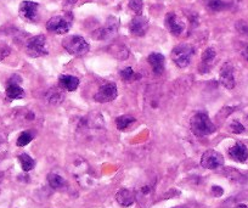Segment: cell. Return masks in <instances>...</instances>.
<instances>
[{"label": "cell", "mask_w": 248, "mask_h": 208, "mask_svg": "<svg viewBox=\"0 0 248 208\" xmlns=\"http://www.w3.org/2000/svg\"><path fill=\"white\" fill-rule=\"evenodd\" d=\"M62 47L65 48L68 54L73 56H84L90 50V45L80 35H70L62 40Z\"/></svg>", "instance_id": "cell-2"}, {"label": "cell", "mask_w": 248, "mask_h": 208, "mask_svg": "<svg viewBox=\"0 0 248 208\" xmlns=\"http://www.w3.org/2000/svg\"><path fill=\"white\" fill-rule=\"evenodd\" d=\"M134 122H135V118L133 116H129V114L119 116V117H117V119H116L117 128H118L119 130H124V129H127L128 127L132 126Z\"/></svg>", "instance_id": "cell-23"}, {"label": "cell", "mask_w": 248, "mask_h": 208, "mask_svg": "<svg viewBox=\"0 0 248 208\" xmlns=\"http://www.w3.org/2000/svg\"><path fill=\"white\" fill-rule=\"evenodd\" d=\"M47 183H49L50 188L55 189V190H62L67 186V181L65 180V178L54 172L49 173L47 176Z\"/></svg>", "instance_id": "cell-19"}, {"label": "cell", "mask_w": 248, "mask_h": 208, "mask_svg": "<svg viewBox=\"0 0 248 208\" xmlns=\"http://www.w3.org/2000/svg\"><path fill=\"white\" fill-rule=\"evenodd\" d=\"M47 100H49L51 104L54 105H59L61 104L62 100H63V94L60 92H55V90H51V92L47 93Z\"/></svg>", "instance_id": "cell-27"}, {"label": "cell", "mask_w": 248, "mask_h": 208, "mask_svg": "<svg viewBox=\"0 0 248 208\" xmlns=\"http://www.w3.org/2000/svg\"><path fill=\"white\" fill-rule=\"evenodd\" d=\"M223 192L224 190L220 188V186H213V188H212V193H213L214 196H217V197L223 195Z\"/></svg>", "instance_id": "cell-33"}, {"label": "cell", "mask_w": 248, "mask_h": 208, "mask_svg": "<svg viewBox=\"0 0 248 208\" xmlns=\"http://www.w3.org/2000/svg\"><path fill=\"white\" fill-rule=\"evenodd\" d=\"M59 84L62 89L67 90V92H75L79 85V80L75 76L62 75L59 78Z\"/></svg>", "instance_id": "cell-17"}, {"label": "cell", "mask_w": 248, "mask_h": 208, "mask_svg": "<svg viewBox=\"0 0 248 208\" xmlns=\"http://www.w3.org/2000/svg\"><path fill=\"white\" fill-rule=\"evenodd\" d=\"M174 208H186L185 206H178V207H174Z\"/></svg>", "instance_id": "cell-36"}, {"label": "cell", "mask_w": 248, "mask_h": 208, "mask_svg": "<svg viewBox=\"0 0 248 208\" xmlns=\"http://www.w3.org/2000/svg\"><path fill=\"white\" fill-rule=\"evenodd\" d=\"M121 75V78L125 82H132V80H135V77H140V76H137V73L134 72V69L132 67H125L119 72Z\"/></svg>", "instance_id": "cell-24"}, {"label": "cell", "mask_w": 248, "mask_h": 208, "mask_svg": "<svg viewBox=\"0 0 248 208\" xmlns=\"http://www.w3.org/2000/svg\"><path fill=\"white\" fill-rule=\"evenodd\" d=\"M229 156L233 161L243 163V162H246L248 160V150L246 147V145H243L242 143H236L233 146H231L229 149Z\"/></svg>", "instance_id": "cell-14"}, {"label": "cell", "mask_w": 248, "mask_h": 208, "mask_svg": "<svg viewBox=\"0 0 248 208\" xmlns=\"http://www.w3.org/2000/svg\"><path fill=\"white\" fill-rule=\"evenodd\" d=\"M233 110H235V109H231V107H223V110H221V111L219 112V116H220V114H221V116H223V119L226 118V117H228L229 114H230L231 112L233 111Z\"/></svg>", "instance_id": "cell-32"}, {"label": "cell", "mask_w": 248, "mask_h": 208, "mask_svg": "<svg viewBox=\"0 0 248 208\" xmlns=\"http://www.w3.org/2000/svg\"><path fill=\"white\" fill-rule=\"evenodd\" d=\"M88 172H89V166H88V163L84 160L80 159V162H76V163L73 164L72 173L78 180H80L82 178L87 179Z\"/></svg>", "instance_id": "cell-20"}, {"label": "cell", "mask_w": 248, "mask_h": 208, "mask_svg": "<svg viewBox=\"0 0 248 208\" xmlns=\"http://www.w3.org/2000/svg\"><path fill=\"white\" fill-rule=\"evenodd\" d=\"M243 55H245L246 60H247V61H248V47L246 48V50H245V52H243Z\"/></svg>", "instance_id": "cell-34"}, {"label": "cell", "mask_w": 248, "mask_h": 208, "mask_svg": "<svg viewBox=\"0 0 248 208\" xmlns=\"http://www.w3.org/2000/svg\"><path fill=\"white\" fill-rule=\"evenodd\" d=\"M70 15L55 16L46 22V30L55 34H66L70 31L72 17L68 18Z\"/></svg>", "instance_id": "cell-5"}, {"label": "cell", "mask_w": 248, "mask_h": 208, "mask_svg": "<svg viewBox=\"0 0 248 208\" xmlns=\"http://www.w3.org/2000/svg\"><path fill=\"white\" fill-rule=\"evenodd\" d=\"M230 131L231 133H233V134H241V133H243V131H245V127L242 126V124L240 123V122H237V121H235V122H232V123L230 124Z\"/></svg>", "instance_id": "cell-29"}, {"label": "cell", "mask_w": 248, "mask_h": 208, "mask_svg": "<svg viewBox=\"0 0 248 208\" xmlns=\"http://www.w3.org/2000/svg\"><path fill=\"white\" fill-rule=\"evenodd\" d=\"M219 77H220V82L226 89H233L235 88V76H233V66L230 62H226L223 64L220 69V73H219Z\"/></svg>", "instance_id": "cell-10"}, {"label": "cell", "mask_w": 248, "mask_h": 208, "mask_svg": "<svg viewBox=\"0 0 248 208\" xmlns=\"http://www.w3.org/2000/svg\"><path fill=\"white\" fill-rule=\"evenodd\" d=\"M224 164V157L216 150H208L202 155L201 166L206 169H218Z\"/></svg>", "instance_id": "cell-9"}, {"label": "cell", "mask_w": 248, "mask_h": 208, "mask_svg": "<svg viewBox=\"0 0 248 208\" xmlns=\"http://www.w3.org/2000/svg\"><path fill=\"white\" fill-rule=\"evenodd\" d=\"M195 49L190 44H179L171 50V59L174 64L180 68H185L191 62V57L194 56Z\"/></svg>", "instance_id": "cell-3"}, {"label": "cell", "mask_w": 248, "mask_h": 208, "mask_svg": "<svg viewBox=\"0 0 248 208\" xmlns=\"http://www.w3.org/2000/svg\"><path fill=\"white\" fill-rule=\"evenodd\" d=\"M235 208H247V206H246V205H237Z\"/></svg>", "instance_id": "cell-35"}, {"label": "cell", "mask_w": 248, "mask_h": 208, "mask_svg": "<svg viewBox=\"0 0 248 208\" xmlns=\"http://www.w3.org/2000/svg\"><path fill=\"white\" fill-rule=\"evenodd\" d=\"M128 6H129V9L133 13L137 14L138 16H140L142 13V8H144V3H142V0H129Z\"/></svg>", "instance_id": "cell-26"}, {"label": "cell", "mask_w": 248, "mask_h": 208, "mask_svg": "<svg viewBox=\"0 0 248 208\" xmlns=\"http://www.w3.org/2000/svg\"><path fill=\"white\" fill-rule=\"evenodd\" d=\"M149 60V64H151L152 71H154L155 75L159 76L163 73L164 71V56L159 52H152L147 57Z\"/></svg>", "instance_id": "cell-16"}, {"label": "cell", "mask_w": 248, "mask_h": 208, "mask_svg": "<svg viewBox=\"0 0 248 208\" xmlns=\"http://www.w3.org/2000/svg\"><path fill=\"white\" fill-rule=\"evenodd\" d=\"M32 140H33V134L31 133V131H22V133L20 134V136L17 138L16 144H17V146L23 147L26 146V145L30 144Z\"/></svg>", "instance_id": "cell-25"}, {"label": "cell", "mask_w": 248, "mask_h": 208, "mask_svg": "<svg viewBox=\"0 0 248 208\" xmlns=\"http://www.w3.org/2000/svg\"><path fill=\"white\" fill-rule=\"evenodd\" d=\"M246 122H247V124H248V114H247V117H246Z\"/></svg>", "instance_id": "cell-37"}, {"label": "cell", "mask_w": 248, "mask_h": 208, "mask_svg": "<svg viewBox=\"0 0 248 208\" xmlns=\"http://www.w3.org/2000/svg\"><path fill=\"white\" fill-rule=\"evenodd\" d=\"M119 27V21L118 18L116 17H108L107 20L106 25L104 27L99 28L97 31H95L93 33V38L97 40H105V39H109V38L113 37L114 34L117 33Z\"/></svg>", "instance_id": "cell-6"}, {"label": "cell", "mask_w": 248, "mask_h": 208, "mask_svg": "<svg viewBox=\"0 0 248 208\" xmlns=\"http://www.w3.org/2000/svg\"><path fill=\"white\" fill-rule=\"evenodd\" d=\"M76 3H77V0H63V4H62V6H63V9H72L73 6L76 5Z\"/></svg>", "instance_id": "cell-31"}, {"label": "cell", "mask_w": 248, "mask_h": 208, "mask_svg": "<svg viewBox=\"0 0 248 208\" xmlns=\"http://www.w3.org/2000/svg\"><path fill=\"white\" fill-rule=\"evenodd\" d=\"M149 30V21L144 16H137L129 23V31L135 37H144Z\"/></svg>", "instance_id": "cell-12"}, {"label": "cell", "mask_w": 248, "mask_h": 208, "mask_svg": "<svg viewBox=\"0 0 248 208\" xmlns=\"http://www.w3.org/2000/svg\"><path fill=\"white\" fill-rule=\"evenodd\" d=\"M216 50H214L213 48H208V49L203 52V55H202V64L201 66H200V71H201L202 73H206L207 71H208L211 64H213L214 59H216Z\"/></svg>", "instance_id": "cell-18"}, {"label": "cell", "mask_w": 248, "mask_h": 208, "mask_svg": "<svg viewBox=\"0 0 248 208\" xmlns=\"http://www.w3.org/2000/svg\"><path fill=\"white\" fill-rule=\"evenodd\" d=\"M18 161H20L21 167L25 172H30L34 168L35 166V161L27 154H21L18 155Z\"/></svg>", "instance_id": "cell-22"}, {"label": "cell", "mask_w": 248, "mask_h": 208, "mask_svg": "<svg viewBox=\"0 0 248 208\" xmlns=\"http://www.w3.org/2000/svg\"><path fill=\"white\" fill-rule=\"evenodd\" d=\"M26 52L31 57H40L47 55L45 35H35V37L28 39L27 44H26Z\"/></svg>", "instance_id": "cell-4"}, {"label": "cell", "mask_w": 248, "mask_h": 208, "mask_svg": "<svg viewBox=\"0 0 248 208\" xmlns=\"http://www.w3.org/2000/svg\"><path fill=\"white\" fill-rule=\"evenodd\" d=\"M116 201L119 206H122V207H130V206L134 205V202L137 201V198H135V192L134 191L129 190V189H121V190L117 191Z\"/></svg>", "instance_id": "cell-15"}, {"label": "cell", "mask_w": 248, "mask_h": 208, "mask_svg": "<svg viewBox=\"0 0 248 208\" xmlns=\"http://www.w3.org/2000/svg\"><path fill=\"white\" fill-rule=\"evenodd\" d=\"M6 152H8V144L4 140V138L0 136V160H3L5 157Z\"/></svg>", "instance_id": "cell-30"}, {"label": "cell", "mask_w": 248, "mask_h": 208, "mask_svg": "<svg viewBox=\"0 0 248 208\" xmlns=\"http://www.w3.org/2000/svg\"><path fill=\"white\" fill-rule=\"evenodd\" d=\"M226 8V4L223 0H209L208 9L212 11H221Z\"/></svg>", "instance_id": "cell-28"}, {"label": "cell", "mask_w": 248, "mask_h": 208, "mask_svg": "<svg viewBox=\"0 0 248 208\" xmlns=\"http://www.w3.org/2000/svg\"><path fill=\"white\" fill-rule=\"evenodd\" d=\"M166 26L169 30V32H170L173 35H175V37L180 35L181 33L184 32V30H185V25H184V22L178 17V16H176V14L174 13L167 14Z\"/></svg>", "instance_id": "cell-13"}, {"label": "cell", "mask_w": 248, "mask_h": 208, "mask_svg": "<svg viewBox=\"0 0 248 208\" xmlns=\"http://www.w3.org/2000/svg\"><path fill=\"white\" fill-rule=\"evenodd\" d=\"M18 13H20V16L22 20L31 23L37 22L38 13H39V4L34 3V1H30V0H26V1L21 3Z\"/></svg>", "instance_id": "cell-7"}, {"label": "cell", "mask_w": 248, "mask_h": 208, "mask_svg": "<svg viewBox=\"0 0 248 208\" xmlns=\"http://www.w3.org/2000/svg\"><path fill=\"white\" fill-rule=\"evenodd\" d=\"M117 95H118L117 85L114 83L109 82L99 88L97 93L94 95V100L97 102H101V104H105V102L113 101L117 97Z\"/></svg>", "instance_id": "cell-8"}, {"label": "cell", "mask_w": 248, "mask_h": 208, "mask_svg": "<svg viewBox=\"0 0 248 208\" xmlns=\"http://www.w3.org/2000/svg\"><path fill=\"white\" fill-rule=\"evenodd\" d=\"M6 95H8V97H10L13 100L22 99L25 96V92H23V89L17 83L10 80V83L8 84V88H6Z\"/></svg>", "instance_id": "cell-21"}, {"label": "cell", "mask_w": 248, "mask_h": 208, "mask_svg": "<svg viewBox=\"0 0 248 208\" xmlns=\"http://www.w3.org/2000/svg\"><path fill=\"white\" fill-rule=\"evenodd\" d=\"M154 193H155V183L149 181V183L141 184V185L137 189V191H135V198H137L138 202L141 203V205L144 206L145 203L151 201Z\"/></svg>", "instance_id": "cell-11"}, {"label": "cell", "mask_w": 248, "mask_h": 208, "mask_svg": "<svg viewBox=\"0 0 248 208\" xmlns=\"http://www.w3.org/2000/svg\"><path fill=\"white\" fill-rule=\"evenodd\" d=\"M190 127H191L192 133L199 138H203L209 134H213L217 130V127L214 126V123L211 121L206 112L195 113L190 121Z\"/></svg>", "instance_id": "cell-1"}]
</instances>
